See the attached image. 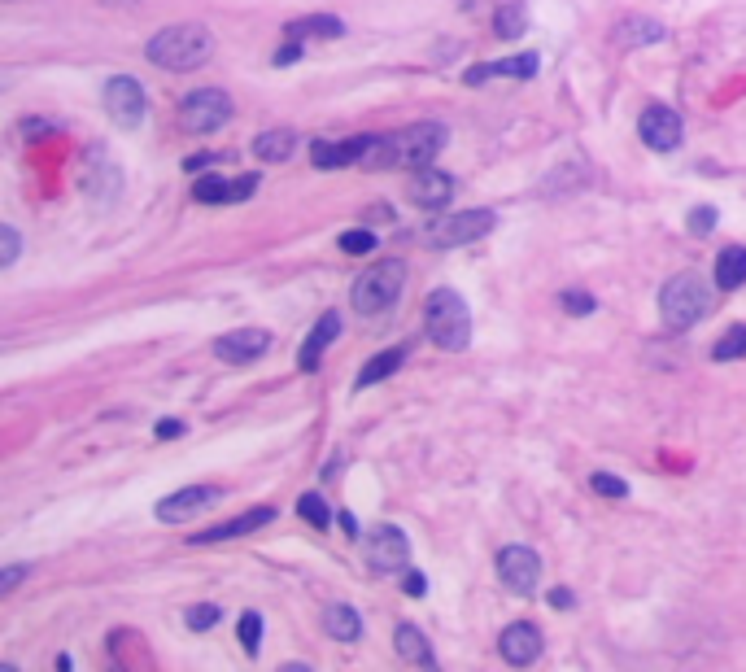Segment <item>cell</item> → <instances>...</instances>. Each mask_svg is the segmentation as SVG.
<instances>
[{"label":"cell","mask_w":746,"mask_h":672,"mask_svg":"<svg viewBox=\"0 0 746 672\" xmlns=\"http://www.w3.org/2000/svg\"><path fill=\"white\" fill-rule=\"evenodd\" d=\"M450 144V131L441 123H415V127H402L393 136H376L367 149L363 166L371 171H393V166H406V171H424L432 166V158Z\"/></svg>","instance_id":"6da1fadb"},{"label":"cell","mask_w":746,"mask_h":672,"mask_svg":"<svg viewBox=\"0 0 746 672\" xmlns=\"http://www.w3.org/2000/svg\"><path fill=\"white\" fill-rule=\"evenodd\" d=\"M210 53H214V35L206 27H197V22H175V27L158 31L144 44V57L162 70H175V75L206 66Z\"/></svg>","instance_id":"7a4b0ae2"},{"label":"cell","mask_w":746,"mask_h":672,"mask_svg":"<svg viewBox=\"0 0 746 672\" xmlns=\"http://www.w3.org/2000/svg\"><path fill=\"white\" fill-rule=\"evenodd\" d=\"M716 310V288L703 280L699 271H677L659 293V315L672 332L694 328L699 319H707Z\"/></svg>","instance_id":"3957f363"},{"label":"cell","mask_w":746,"mask_h":672,"mask_svg":"<svg viewBox=\"0 0 746 672\" xmlns=\"http://www.w3.org/2000/svg\"><path fill=\"white\" fill-rule=\"evenodd\" d=\"M424 328L432 336V345H441V350H467V341H472V315H467V302L454 288H437V293H428L424 302Z\"/></svg>","instance_id":"277c9868"},{"label":"cell","mask_w":746,"mask_h":672,"mask_svg":"<svg viewBox=\"0 0 746 672\" xmlns=\"http://www.w3.org/2000/svg\"><path fill=\"white\" fill-rule=\"evenodd\" d=\"M402 284H406V262L402 258H384V262L367 267L354 280L350 302H354L358 315H384V310L402 297Z\"/></svg>","instance_id":"5b68a950"},{"label":"cell","mask_w":746,"mask_h":672,"mask_svg":"<svg viewBox=\"0 0 746 672\" xmlns=\"http://www.w3.org/2000/svg\"><path fill=\"white\" fill-rule=\"evenodd\" d=\"M227 123H232V96L219 88H197L179 105V127L188 136H210V131H219Z\"/></svg>","instance_id":"8992f818"},{"label":"cell","mask_w":746,"mask_h":672,"mask_svg":"<svg viewBox=\"0 0 746 672\" xmlns=\"http://www.w3.org/2000/svg\"><path fill=\"white\" fill-rule=\"evenodd\" d=\"M493 223H498L493 210H463V214H450V219H432L424 240L432 249H459V245H472V240L489 236Z\"/></svg>","instance_id":"52a82bcc"},{"label":"cell","mask_w":746,"mask_h":672,"mask_svg":"<svg viewBox=\"0 0 746 672\" xmlns=\"http://www.w3.org/2000/svg\"><path fill=\"white\" fill-rule=\"evenodd\" d=\"M367 568L371 572H402L406 563H411V542H406L402 528L393 524H380L376 533L367 537Z\"/></svg>","instance_id":"ba28073f"},{"label":"cell","mask_w":746,"mask_h":672,"mask_svg":"<svg viewBox=\"0 0 746 672\" xmlns=\"http://www.w3.org/2000/svg\"><path fill=\"white\" fill-rule=\"evenodd\" d=\"M637 136H642L646 149L672 153L685 136V123H681L677 110H668V105H651V110H642V118H637Z\"/></svg>","instance_id":"9c48e42d"},{"label":"cell","mask_w":746,"mask_h":672,"mask_svg":"<svg viewBox=\"0 0 746 672\" xmlns=\"http://www.w3.org/2000/svg\"><path fill=\"white\" fill-rule=\"evenodd\" d=\"M498 576H502V585H507V590L533 594L537 585H541V555H537V550H528V546L498 550Z\"/></svg>","instance_id":"30bf717a"},{"label":"cell","mask_w":746,"mask_h":672,"mask_svg":"<svg viewBox=\"0 0 746 672\" xmlns=\"http://www.w3.org/2000/svg\"><path fill=\"white\" fill-rule=\"evenodd\" d=\"M105 110L114 114L118 127H140L144 123V110H149V101H144V88L136 79L127 75H114L105 83Z\"/></svg>","instance_id":"8fae6325"},{"label":"cell","mask_w":746,"mask_h":672,"mask_svg":"<svg viewBox=\"0 0 746 672\" xmlns=\"http://www.w3.org/2000/svg\"><path fill=\"white\" fill-rule=\"evenodd\" d=\"M271 350V332L267 328H236V332H223L219 341H214V358H223V363H254Z\"/></svg>","instance_id":"7c38bea8"},{"label":"cell","mask_w":746,"mask_h":672,"mask_svg":"<svg viewBox=\"0 0 746 672\" xmlns=\"http://www.w3.org/2000/svg\"><path fill=\"white\" fill-rule=\"evenodd\" d=\"M219 498H223V489H214V485H188V489H179V494H166V498L158 502V520H162V524H184V520H192L197 511L214 507Z\"/></svg>","instance_id":"4fadbf2b"},{"label":"cell","mask_w":746,"mask_h":672,"mask_svg":"<svg viewBox=\"0 0 746 672\" xmlns=\"http://www.w3.org/2000/svg\"><path fill=\"white\" fill-rule=\"evenodd\" d=\"M454 188H459V184H454V175L424 166V171H415L411 188H406V197H411L419 210H445L454 201Z\"/></svg>","instance_id":"5bb4252c"},{"label":"cell","mask_w":746,"mask_h":672,"mask_svg":"<svg viewBox=\"0 0 746 672\" xmlns=\"http://www.w3.org/2000/svg\"><path fill=\"white\" fill-rule=\"evenodd\" d=\"M498 651L515 668L537 664V659H541V629H537V624H528V620L507 624V629H502V638H498Z\"/></svg>","instance_id":"9a60e30c"},{"label":"cell","mask_w":746,"mask_h":672,"mask_svg":"<svg viewBox=\"0 0 746 672\" xmlns=\"http://www.w3.org/2000/svg\"><path fill=\"white\" fill-rule=\"evenodd\" d=\"M376 136H354V140H315V149H310V162L319 166V171H336V166H350L358 162L363 166L367 149Z\"/></svg>","instance_id":"2e32d148"},{"label":"cell","mask_w":746,"mask_h":672,"mask_svg":"<svg viewBox=\"0 0 746 672\" xmlns=\"http://www.w3.org/2000/svg\"><path fill=\"white\" fill-rule=\"evenodd\" d=\"M537 53H515V57H502V62H485V66H472L467 70V83H485V79H498V75H511V79H533L537 75Z\"/></svg>","instance_id":"e0dca14e"},{"label":"cell","mask_w":746,"mask_h":672,"mask_svg":"<svg viewBox=\"0 0 746 672\" xmlns=\"http://www.w3.org/2000/svg\"><path fill=\"white\" fill-rule=\"evenodd\" d=\"M271 520H275V511H271V507H254V511L236 515V520H227V524H219V528H210V533H192V546L227 542V537H245V533H254V528H267Z\"/></svg>","instance_id":"ac0fdd59"},{"label":"cell","mask_w":746,"mask_h":672,"mask_svg":"<svg viewBox=\"0 0 746 672\" xmlns=\"http://www.w3.org/2000/svg\"><path fill=\"white\" fill-rule=\"evenodd\" d=\"M336 336H341V315H336V310H328V315H323V319L315 323V332L306 336L302 354H297V367H302V371H315V367H319V358H323V350H328Z\"/></svg>","instance_id":"d6986e66"},{"label":"cell","mask_w":746,"mask_h":672,"mask_svg":"<svg viewBox=\"0 0 746 672\" xmlns=\"http://www.w3.org/2000/svg\"><path fill=\"white\" fill-rule=\"evenodd\" d=\"M323 629H328V638H336V642H358L363 638V616H358L350 603H332L323 611Z\"/></svg>","instance_id":"ffe728a7"},{"label":"cell","mask_w":746,"mask_h":672,"mask_svg":"<svg viewBox=\"0 0 746 672\" xmlns=\"http://www.w3.org/2000/svg\"><path fill=\"white\" fill-rule=\"evenodd\" d=\"M341 35H345V22L332 14H310V18L288 22V40H341Z\"/></svg>","instance_id":"44dd1931"},{"label":"cell","mask_w":746,"mask_h":672,"mask_svg":"<svg viewBox=\"0 0 746 672\" xmlns=\"http://www.w3.org/2000/svg\"><path fill=\"white\" fill-rule=\"evenodd\" d=\"M620 48H646V44H659L664 40V27L651 18H629V22H620L616 35H611Z\"/></svg>","instance_id":"7402d4cb"},{"label":"cell","mask_w":746,"mask_h":672,"mask_svg":"<svg viewBox=\"0 0 746 672\" xmlns=\"http://www.w3.org/2000/svg\"><path fill=\"white\" fill-rule=\"evenodd\" d=\"M393 646H397V655H402L406 664H432V646H428V638L415 629V624H397Z\"/></svg>","instance_id":"603a6c76"},{"label":"cell","mask_w":746,"mask_h":672,"mask_svg":"<svg viewBox=\"0 0 746 672\" xmlns=\"http://www.w3.org/2000/svg\"><path fill=\"white\" fill-rule=\"evenodd\" d=\"M402 358H406V345H393V350H384L376 354L371 363L358 371V380H354V389H371V384H380L384 376H393L397 367H402Z\"/></svg>","instance_id":"cb8c5ba5"},{"label":"cell","mask_w":746,"mask_h":672,"mask_svg":"<svg viewBox=\"0 0 746 672\" xmlns=\"http://www.w3.org/2000/svg\"><path fill=\"white\" fill-rule=\"evenodd\" d=\"M746 284V249L729 245L716 258V288H742Z\"/></svg>","instance_id":"d4e9b609"},{"label":"cell","mask_w":746,"mask_h":672,"mask_svg":"<svg viewBox=\"0 0 746 672\" xmlns=\"http://www.w3.org/2000/svg\"><path fill=\"white\" fill-rule=\"evenodd\" d=\"M293 149H297V136L288 127L262 131V136L254 140V153H258L262 162H284V158H293Z\"/></svg>","instance_id":"484cf974"},{"label":"cell","mask_w":746,"mask_h":672,"mask_svg":"<svg viewBox=\"0 0 746 672\" xmlns=\"http://www.w3.org/2000/svg\"><path fill=\"white\" fill-rule=\"evenodd\" d=\"M192 197L201 201V206H227L232 201V179H223V175H201L197 184H192Z\"/></svg>","instance_id":"4316f807"},{"label":"cell","mask_w":746,"mask_h":672,"mask_svg":"<svg viewBox=\"0 0 746 672\" xmlns=\"http://www.w3.org/2000/svg\"><path fill=\"white\" fill-rule=\"evenodd\" d=\"M716 363H733V358H746V323H733V328L712 345Z\"/></svg>","instance_id":"83f0119b"},{"label":"cell","mask_w":746,"mask_h":672,"mask_svg":"<svg viewBox=\"0 0 746 672\" xmlns=\"http://www.w3.org/2000/svg\"><path fill=\"white\" fill-rule=\"evenodd\" d=\"M524 27H528L524 5H502L498 18H493V31H498L502 40H515V35H524Z\"/></svg>","instance_id":"f1b7e54d"},{"label":"cell","mask_w":746,"mask_h":672,"mask_svg":"<svg viewBox=\"0 0 746 672\" xmlns=\"http://www.w3.org/2000/svg\"><path fill=\"white\" fill-rule=\"evenodd\" d=\"M297 515H302L306 524H315V528H328L332 524V511H328V502H323L319 494H302V498H297Z\"/></svg>","instance_id":"f546056e"},{"label":"cell","mask_w":746,"mask_h":672,"mask_svg":"<svg viewBox=\"0 0 746 672\" xmlns=\"http://www.w3.org/2000/svg\"><path fill=\"white\" fill-rule=\"evenodd\" d=\"M240 646H245V655H258V646H262V616L258 611H245L240 616Z\"/></svg>","instance_id":"4dcf8cb0"},{"label":"cell","mask_w":746,"mask_h":672,"mask_svg":"<svg viewBox=\"0 0 746 672\" xmlns=\"http://www.w3.org/2000/svg\"><path fill=\"white\" fill-rule=\"evenodd\" d=\"M219 616H223V611L219 607H214V603H197V607H188V629L192 633H206V629H214V624H219Z\"/></svg>","instance_id":"1f68e13d"},{"label":"cell","mask_w":746,"mask_h":672,"mask_svg":"<svg viewBox=\"0 0 746 672\" xmlns=\"http://www.w3.org/2000/svg\"><path fill=\"white\" fill-rule=\"evenodd\" d=\"M594 494H603V498H611V502H620V498H629V485H624L620 476H611V472H594Z\"/></svg>","instance_id":"d6a6232c"},{"label":"cell","mask_w":746,"mask_h":672,"mask_svg":"<svg viewBox=\"0 0 746 672\" xmlns=\"http://www.w3.org/2000/svg\"><path fill=\"white\" fill-rule=\"evenodd\" d=\"M563 310H568V315H594V297L589 293H581V288H563Z\"/></svg>","instance_id":"836d02e7"},{"label":"cell","mask_w":746,"mask_h":672,"mask_svg":"<svg viewBox=\"0 0 746 672\" xmlns=\"http://www.w3.org/2000/svg\"><path fill=\"white\" fill-rule=\"evenodd\" d=\"M18 249H22V240H18V232L14 227H0V267H14L18 262Z\"/></svg>","instance_id":"e575fe53"},{"label":"cell","mask_w":746,"mask_h":672,"mask_svg":"<svg viewBox=\"0 0 746 672\" xmlns=\"http://www.w3.org/2000/svg\"><path fill=\"white\" fill-rule=\"evenodd\" d=\"M341 249H345V254H371V249H376V236H371V232H345Z\"/></svg>","instance_id":"d590c367"},{"label":"cell","mask_w":746,"mask_h":672,"mask_svg":"<svg viewBox=\"0 0 746 672\" xmlns=\"http://www.w3.org/2000/svg\"><path fill=\"white\" fill-rule=\"evenodd\" d=\"M716 227V206H699V210H690V232L694 236H707Z\"/></svg>","instance_id":"8d00e7d4"},{"label":"cell","mask_w":746,"mask_h":672,"mask_svg":"<svg viewBox=\"0 0 746 672\" xmlns=\"http://www.w3.org/2000/svg\"><path fill=\"white\" fill-rule=\"evenodd\" d=\"M22 576H27V563H9L5 576H0V598H9V594H14Z\"/></svg>","instance_id":"74e56055"},{"label":"cell","mask_w":746,"mask_h":672,"mask_svg":"<svg viewBox=\"0 0 746 672\" xmlns=\"http://www.w3.org/2000/svg\"><path fill=\"white\" fill-rule=\"evenodd\" d=\"M297 57H302V40H288L284 48H275V57H271V62H275V66H293Z\"/></svg>","instance_id":"f35d334b"},{"label":"cell","mask_w":746,"mask_h":672,"mask_svg":"<svg viewBox=\"0 0 746 672\" xmlns=\"http://www.w3.org/2000/svg\"><path fill=\"white\" fill-rule=\"evenodd\" d=\"M171 437H184V424H179V419H162V424H158V441H171Z\"/></svg>","instance_id":"ab89813d"},{"label":"cell","mask_w":746,"mask_h":672,"mask_svg":"<svg viewBox=\"0 0 746 672\" xmlns=\"http://www.w3.org/2000/svg\"><path fill=\"white\" fill-rule=\"evenodd\" d=\"M424 590H428V581H424V576H419V572H406V594H415V598H419Z\"/></svg>","instance_id":"60d3db41"},{"label":"cell","mask_w":746,"mask_h":672,"mask_svg":"<svg viewBox=\"0 0 746 672\" xmlns=\"http://www.w3.org/2000/svg\"><path fill=\"white\" fill-rule=\"evenodd\" d=\"M550 607H563V611L576 607V603H572V590H555V594H550Z\"/></svg>","instance_id":"b9f144b4"},{"label":"cell","mask_w":746,"mask_h":672,"mask_svg":"<svg viewBox=\"0 0 746 672\" xmlns=\"http://www.w3.org/2000/svg\"><path fill=\"white\" fill-rule=\"evenodd\" d=\"M341 528H345V537H358V520L350 511H341Z\"/></svg>","instance_id":"7bdbcfd3"},{"label":"cell","mask_w":746,"mask_h":672,"mask_svg":"<svg viewBox=\"0 0 746 672\" xmlns=\"http://www.w3.org/2000/svg\"><path fill=\"white\" fill-rule=\"evenodd\" d=\"M201 166H214V153H201V158H188V171H201Z\"/></svg>","instance_id":"ee69618b"}]
</instances>
